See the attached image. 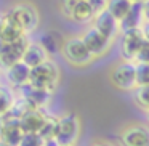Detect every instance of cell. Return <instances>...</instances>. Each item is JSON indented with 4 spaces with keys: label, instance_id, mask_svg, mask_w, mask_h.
<instances>
[{
    "label": "cell",
    "instance_id": "cell-1",
    "mask_svg": "<svg viewBox=\"0 0 149 146\" xmlns=\"http://www.w3.org/2000/svg\"><path fill=\"white\" fill-rule=\"evenodd\" d=\"M59 79H61V72H59V66L52 59H45L43 63L31 68V77L29 84L34 87L48 90L50 93L58 88Z\"/></svg>",
    "mask_w": 149,
    "mask_h": 146
},
{
    "label": "cell",
    "instance_id": "cell-2",
    "mask_svg": "<svg viewBox=\"0 0 149 146\" xmlns=\"http://www.w3.org/2000/svg\"><path fill=\"white\" fill-rule=\"evenodd\" d=\"M82 124L77 114L69 112L61 117H56V129H55V141L59 146L75 145L80 138Z\"/></svg>",
    "mask_w": 149,
    "mask_h": 146
},
{
    "label": "cell",
    "instance_id": "cell-3",
    "mask_svg": "<svg viewBox=\"0 0 149 146\" xmlns=\"http://www.w3.org/2000/svg\"><path fill=\"white\" fill-rule=\"evenodd\" d=\"M3 16L10 18L13 23H16L21 29L24 31V34H31L34 31H37L40 24V15L39 10L34 7L32 3H27V2H21L16 3L15 7H11Z\"/></svg>",
    "mask_w": 149,
    "mask_h": 146
},
{
    "label": "cell",
    "instance_id": "cell-4",
    "mask_svg": "<svg viewBox=\"0 0 149 146\" xmlns=\"http://www.w3.org/2000/svg\"><path fill=\"white\" fill-rule=\"evenodd\" d=\"M61 53L69 64L77 66V68L88 66L95 59L93 55L85 47L82 37H69V39H66L61 43Z\"/></svg>",
    "mask_w": 149,
    "mask_h": 146
},
{
    "label": "cell",
    "instance_id": "cell-5",
    "mask_svg": "<svg viewBox=\"0 0 149 146\" xmlns=\"http://www.w3.org/2000/svg\"><path fill=\"white\" fill-rule=\"evenodd\" d=\"M111 84L120 92H132L136 87V63L135 61H123L117 63L111 71Z\"/></svg>",
    "mask_w": 149,
    "mask_h": 146
},
{
    "label": "cell",
    "instance_id": "cell-6",
    "mask_svg": "<svg viewBox=\"0 0 149 146\" xmlns=\"http://www.w3.org/2000/svg\"><path fill=\"white\" fill-rule=\"evenodd\" d=\"M29 42L31 40L27 37V34H24L23 37H19L16 40H10V42L0 40V68L7 69L8 66L15 64L16 61H21L24 50H26Z\"/></svg>",
    "mask_w": 149,
    "mask_h": 146
},
{
    "label": "cell",
    "instance_id": "cell-7",
    "mask_svg": "<svg viewBox=\"0 0 149 146\" xmlns=\"http://www.w3.org/2000/svg\"><path fill=\"white\" fill-rule=\"evenodd\" d=\"M120 146H149V127L143 124H130L119 133Z\"/></svg>",
    "mask_w": 149,
    "mask_h": 146
},
{
    "label": "cell",
    "instance_id": "cell-8",
    "mask_svg": "<svg viewBox=\"0 0 149 146\" xmlns=\"http://www.w3.org/2000/svg\"><path fill=\"white\" fill-rule=\"evenodd\" d=\"M82 40H84L85 47L88 48V52L93 55V58L104 56L111 50V45H112V40L104 37L103 34L98 29H95V27H90L88 31H85L84 36H82Z\"/></svg>",
    "mask_w": 149,
    "mask_h": 146
},
{
    "label": "cell",
    "instance_id": "cell-9",
    "mask_svg": "<svg viewBox=\"0 0 149 146\" xmlns=\"http://www.w3.org/2000/svg\"><path fill=\"white\" fill-rule=\"evenodd\" d=\"M144 42V37L141 34V29H132L122 32V40H120V52H122L123 59L135 61V56L138 53L141 43Z\"/></svg>",
    "mask_w": 149,
    "mask_h": 146
},
{
    "label": "cell",
    "instance_id": "cell-10",
    "mask_svg": "<svg viewBox=\"0 0 149 146\" xmlns=\"http://www.w3.org/2000/svg\"><path fill=\"white\" fill-rule=\"evenodd\" d=\"M93 27H95V29H98L104 37H107V39L112 40V42L117 39V36L120 34L119 21H117L107 10H103L101 13L95 15Z\"/></svg>",
    "mask_w": 149,
    "mask_h": 146
},
{
    "label": "cell",
    "instance_id": "cell-11",
    "mask_svg": "<svg viewBox=\"0 0 149 146\" xmlns=\"http://www.w3.org/2000/svg\"><path fill=\"white\" fill-rule=\"evenodd\" d=\"M5 75H7V80L11 87L21 88L26 84H29L31 68L24 61H16L15 64L8 66V68L5 69Z\"/></svg>",
    "mask_w": 149,
    "mask_h": 146
},
{
    "label": "cell",
    "instance_id": "cell-12",
    "mask_svg": "<svg viewBox=\"0 0 149 146\" xmlns=\"http://www.w3.org/2000/svg\"><path fill=\"white\" fill-rule=\"evenodd\" d=\"M21 92V96L27 101L32 108H45L48 104L50 98H52V93L48 90H43V88L34 87L31 84H26L24 87L18 88Z\"/></svg>",
    "mask_w": 149,
    "mask_h": 146
},
{
    "label": "cell",
    "instance_id": "cell-13",
    "mask_svg": "<svg viewBox=\"0 0 149 146\" xmlns=\"http://www.w3.org/2000/svg\"><path fill=\"white\" fill-rule=\"evenodd\" d=\"M144 23V15H143V0L139 2H133L130 7L128 13L119 21L120 32L132 29H141V24Z\"/></svg>",
    "mask_w": 149,
    "mask_h": 146
},
{
    "label": "cell",
    "instance_id": "cell-14",
    "mask_svg": "<svg viewBox=\"0 0 149 146\" xmlns=\"http://www.w3.org/2000/svg\"><path fill=\"white\" fill-rule=\"evenodd\" d=\"M47 117H48V114L42 108H31L19 119V125L24 132H37L39 133V130L45 124Z\"/></svg>",
    "mask_w": 149,
    "mask_h": 146
},
{
    "label": "cell",
    "instance_id": "cell-15",
    "mask_svg": "<svg viewBox=\"0 0 149 146\" xmlns=\"http://www.w3.org/2000/svg\"><path fill=\"white\" fill-rule=\"evenodd\" d=\"M45 59H48V55L42 48V45L39 42H29L26 50H24V55L21 58V61H24L29 68H34V66L43 63Z\"/></svg>",
    "mask_w": 149,
    "mask_h": 146
},
{
    "label": "cell",
    "instance_id": "cell-16",
    "mask_svg": "<svg viewBox=\"0 0 149 146\" xmlns=\"http://www.w3.org/2000/svg\"><path fill=\"white\" fill-rule=\"evenodd\" d=\"M93 18H95V13L91 10V7L87 3V0H79L75 7L72 8L71 15H69V20L75 21L79 24L90 23V21H93Z\"/></svg>",
    "mask_w": 149,
    "mask_h": 146
},
{
    "label": "cell",
    "instance_id": "cell-17",
    "mask_svg": "<svg viewBox=\"0 0 149 146\" xmlns=\"http://www.w3.org/2000/svg\"><path fill=\"white\" fill-rule=\"evenodd\" d=\"M23 36H24V31L16 23H13L10 18L3 16V23H2V29H0V40L10 42V40H16Z\"/></svg>",
    "mask_w": 149,
    "mask_h": 146
},
{
    "label": "cell",
    "instance_id": "cell-18",
    "mask_svg": "<svg viewBox=\"0 0 149 146\" xmlns=\"http://www.w3.org/2000/svg\"><path fill=\"white\" fill-rule=\"evenodd\" d=\"M132 3L133 2H130V0H107L106 10L109 11L117 21H120L127 13H128Z\"/></svg>",
    "mask_w": 149,
    "mask_h": 146
},
{
    "label": "cell",
    "instance_id": "cell-19",
    "mask_svg": "<svg viewBox=\"0 0 149 146\" xmlns=\"http://www.w3.org/2000/svg\"><path fill=\"white\" fill-rule=\"evenodd\" d=\"M39 43L42 45V48L47 52V55H55L58 50H61V45H59V42H58V36L56 34H53V32H43L42 36H40V39H39Z\"/></svg>",
    "mask_w": 149,
    "mask_h": 146
},
{
    "label": "cell",
    "instance_id": "cell-20",
    "mask_svg": "<svg viewBox=\"0 0 149 146\" xmlns=\"http://www.w3.org/2000/svg\"><path fill=\"white\" fill-rule=\"evenodd\" d=\"M133 101L143 111L149 109V85H136L133 88Z\"/></svg>",
    "mask_w": 149,
    "mask_h": 146
},
{
    "label": "cell",
    "instance_id": "cell-21",
    "mask_svg": "<svg viewBox=\"0 0 149 146\" xmlns=\"http://www.w3.org/2000/svg\"><path fill=\"white\" fill-rule=\"evenodd\" d=\"M15 98H16V96H15L13 88L8 87V85H2V84H0V116H3V114L11 108Z\"/></svg>",
    "mask_w": 149,
    "mask_h": 146
},
{
    "label": "cell",
    "instance_id": "cell-22",
    "mask_svg": "<svg viewBox=\"0 0 149 146\" xmlns=\"http://www.w3.org/2000/svg\"><path fill=\"white\" fill-rule=\"evenodd\" d=\"M55 129H56V117L48 116L45 120V124L42 125V129L39 130V135L43 138V141H52L55 140Z\"/></svg>",
    "mask_w": 149,
    "mask_h": 146
},
{
    "label": "cell",
    "instance_id": "cell-23",
    "mask_svg": "<svg viewBox=\"0 0 149 146\" xmlns=\"http://www.w3.org/2000/svg\"><path fill=\"white\" fill-rule=\"evenodd\" d=\"M45 141L37 132H24L18 146H43Z\"/></svg>",
    "mask_w": 149,
    "mask_h": 146
},
{
    "label": "cell",
    "instance_id": "cell-24",
    "mask_svg": "<svg viewBox=\"0 0 149 146\" xmlns=\"http://www.w3.org/2000/svg\"><path fill=\"white\" fill-rule=\"evenodd\" d=\"M136 85H149V63H136Z\"/></svg>",
    "mask_w": 149,
    "mask_h": 146
},
{
    "label": "cell",
    "instance_id": "cell-25",
    "mask_svg": "<svg viewBox=\"0 0 149 146\" xmlns=\"http://www.w3.org/2000/svg\"><path fill=\"white\" fill-rule=\"evenodd\" d=\"M135 63H149V42L144 40L135 56Z\"/></svg>",
    "mask_w": 149,
    "mask_h": 146
},
{
    "label": "cell",
    "instance_id": "cell-26",
    "mask_svg": "<svg viewBox=\"0 0 149 146\" xmlns=\"http://www.w3.org/2000/svg\"><path fill=\"white\" fill-rule=\"evenodd\" d=\"M77 2H79V0H59V8H61V13L64 15L66 18H69L72 8L75 7V3H77Z\"/></svg>",
    "mask_w": 149,
    "mask_h": 146
},
{
    "label": "cell",
    "instance_id": "cell-27",
    "mask_svg": "<svg viewBox=\"0 0 149 146\" xmlns=\"http://www.w3.org/2000/svg\"><path fill=\"white\" fill-rule=\"evenodd\" d=\"M87 3L91 7L95 15L101 13L103 10H106V5H107V0H87Z\"/></svg>",
    "mask_w": 149,
    "mask_h": 146
},
{
    "label": "cell",
    "instance_id": "cell-28",
    "mask_svg": "<svg viewBox=\"0 0 149 146\" xmlns=\"http://www.w3.org/2000/svg\"><path fill=\"white\" fill-rule=\"evenodd\" d=\"M141 34H143V37H144V40L149 42V21H144V23L141 24Z\"/></svg>",
    "mask_w": 149,
    "mask_h": 146
},
{
    "label": "cell",
    "instance_id": "cell-29",
    "mask_svg": "<svg viewBox=\"0 0 149 146\" xmlns=\"http://www.w3.org/2000/svg\"><path fill=\"white\" fill-rule=\"evenodd\" d=\"M143 15L144 21H149V0H143Z\"/></svg>",
    "mask_w": 149,
    "mask_h": 146
},
{
    "label": "cell",
    "instance_id": "cell-30",
    "mask_svg": "<svg viewBox=\"0 0 149 146\" xmlns=\"http://www.w3.org/2000/svg\"><path fill=\"white\" fill-rule=\"evenodd\" d=\"M90 146H114V145L109 141H93Z\"/></svg>",
    "mask_w": 149,
    "mask_h": 146
},
{
    "label": "cell",
    "instance_id": "cell-31",
    "mask_svg": "<svg viewBox=\"0 0 149 146\" xmlns=\"http://www.w3.org/2000/svg\"><path fill=\"white\" fill-rule=\"evenodd\" d=\"M43 146H59V145H58V143L55 141V140H52V141H47V143H45V145H43Z\"/></svg>",
    "mask_w": 149,
    "mask_h": 146
},
{
    "label": "cell",
    "instance_id": "cell-32",
    "mask_svg": "<svg viewBox=\"0 0 149 146\" xmlns=\"http://www.w3.org/2000/svg\"><path fill=\"white\" fill-rule=\"evenodd\" d=\"M0 146H10V145H7L5 141H2V140H0Z\"/></svg>",
    "mask_w": 149,
    "mask_h": 146
},
{
    "label": "cell",
    "instance_id": "cell-33",
    "mask_svg": "<svg viewBox=\"0 0 149 146\" xmlns=\"http://www.w3.org/2000/svg\"><path fill=\"white\" fill-rule=\"evenodd\" d=\"M2 23H3V16H0V29H2Z\"/></svg>",
    "mask_w": 149,
    "mask_h": 146
},
{
    "label": "cell",
    "instance_id": "cell-34",
    "mask_svg": "<svg viewBox=\"0 0 149 146\" xmlns=\"http://www.w3.org/2000/svg\"><path fill=\"white\" fill-rule=\"evenodd\" d=\"M144 112H146V116H148V120H149V109H148V111H144Z\"/></svg>",
    "mask_w": 149,
    "mask_h": 146
},
{
    "label": "cell",
    "instance_id": "cell-35",
    "mask_svg": "<svg viewBox=\"0 0 149 146\" xmlns=\"http://www.w3.org/2000/svg\"><path fill=\"white\" fill-rule=\"evenodd\" d=\"M130 2H139V0H130Z\"/></svg>",
    "mask_w": 149,
    "mask_h": 146
},
{
    "label": "cell",
    "instance_id": "cell-36",
    "mask_svg": "<svg viewBox=\"0 0 149 146\" xmlns=\"http://www.w3.org/2000/svg\"><path fill=\"white\" fill-rule=\"evenodd\" d=\"M69 146H75V145H69Z\"/></svg>",
    "mask_w": 149,
    "mask_h": 146
}]
</instances>
